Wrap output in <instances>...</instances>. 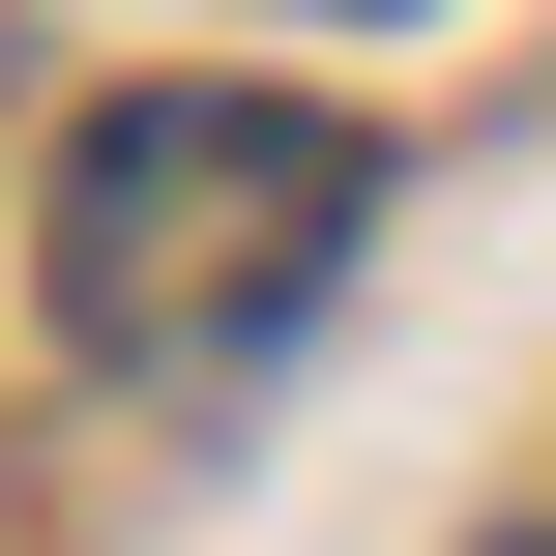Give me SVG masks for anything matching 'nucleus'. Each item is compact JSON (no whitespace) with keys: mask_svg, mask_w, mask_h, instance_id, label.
I'll return each instance as SVG.
<instances>
[{"mask_svg":"<svg viewBox=\"0 0 556 556\" xmlns=\"http://www.w3.org/2000/svg\"><path fill=\"white\" fill-rule=\"evenodd\" d=\"M352 117H293V88H117L88 147H59V323L88 352H264L323 264H352Z\"/></svg>","mask_w":556,"mask_h":556,"instance_id":"f257e3e1","label":"nucleus"},{"mask_svg":"<svg viewBox=\"0 0 556 556\" xmlns=\"http://www.w3.org/2000/svg\"><path fill=\"white\" fill-rule=\"evenodd\" d=\"M352 29H410V0H352Z\"/></svg>","mask_w":556,"mask_h":556,"instance_id":"f03ea898","label":"nucleus"}]
</instances>
